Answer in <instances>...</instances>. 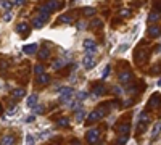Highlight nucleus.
<instances>
[{
  "instance_id": "9",
  "label": "nucleus",
  "mask_w": 161,
  "mask_h": 145,
  "mask_svg": "<svg viewBox=\"0 0 161 145\" xmlns=\"http://www.w3.org/2000/svg\"><path fill=\"white\" fill-rule=\"evenodd\" d=\"M129 129H131V123H121V124H118V127H116V131H118L121 135L129 134Z\"/></svg>"
},
{
  "instance_id": "10",
  "label": "nucleus",
  "mask_w": 161,
  "mask_h": 145,
  "mask_svg": "<svg viewBox=\"0 0 161 145\" xmlns=\"http://www.w3.org/2000/svg\"><path fill=\"white\" fill-rule=\"evenodd\" d=\"M100 118H101V115L98 113V110H94L90 115L87 116V124H94V123H97Z\"/></svg>"
},
{
  "instance_id": "27",
  "label": "nucleus",
  "mask_w": 161,
  "mask_h": 145,
  "mask_svg": "<svg viewBox=\"0 0 161 145\" xmlns=\"http://www.w3.org/2000/svg\"><path fill=\"white\" fill-rule=\"evenodd\" d=\"M34 73H35V76L39 77V76L45 74V70H44V66H42V65H35L34 66Z\"/></svg>"
},
{
  "instance_id": "15",
  "label": "nucleus",
  "mask_w": 161,
  "mask_h": 145,
  "mask_svg": "<svg viewBox=\"0 0 161 145\" xmlns=\"http://www.w3.org/2000/svg\"><path fill=\"white\" fill-rule=\"evenodd\" d=\"M92 92H94V95H103L106 92L105 85L103 84H94L92 85Z\"/></svg>"
},
{
  "instance_id": "13",
  "label": "nucleus",
  "mask_w": 161,
  "mask_h": 145,
  "mask_svg": "<svg viewBox=\"0 0 161 145\" xmlns=\"http://www.w3.org/2000/svg\"><path fill=\"white\" fill-rule=\"evenodd\" d=\"M160 132H161V121H158V123H155L153 129H151V140H156V139H158Z\"/></svg>"
},
{
  "instance_id": "30",
  "label": "nucleus",
  "mask_w": 161,
  "mask_h": 145,
  "mask_svg": "<svg viewBox=\"0 0 161 145\" xmlns=\"http://www.w3.org/2000/svg\"><path fill=\"white\" fill-rule=\"evenodd\" d=\"M110 71H111V65H106L105 70H103V73H101V79H106V77L110 76Z\"/></svg>"
},
{
  "instance_id": "4",
  "label": "nucleus",
  "mask_w": 161,
  "mask_h": 145,
  "mask_svg": "<svg viewBox=\"0 0 161 145\" xmlns=\"http://www.w3.org/2000/svg\"><path fill=\"white\" fill-rule=\"evenodd\" d=\"M95 58H94V55H89V53H86L84 55V58H82V66L86 68V70H92L94 66H95Z\"/></svg>"
},
{
  "instance_id": "5",
  "label": "nucleus",
  "mask_w": 161,
  "mask_h": 145,
  "mask_svg": "<svg viewBox=\"0 0 161 145\" xmlns=\"http://www.w3.org/2000/svg\"><path fill=\"white\" fill-rule=\"evenodd\" d=\"M132 77H134V74H132L129 70H126V71H121L119 73V82H122V84H131L132 82Z\"/></svg>"
},
{
  "instance_id": "39",
  "label": "nucleus",
  "mask_w": 161,
  "mask_h": 145,
  "mask_svg": "<svg viewBox=\"0 0 161 145\" xmlns=\"http://www.w3.org/2000/svg\"><path fill=\"white\" fill-rule=\"evenodd\" d=\"M115 94L119 97V95H122V89H121V85H115Z\"/></svg>"
},
{
  "instance_id": "11",
  "label": "nucleus",
  "mask_w": 161,
  "mask_h": 145,
  "mask_svg": "<svg viewBox=\"0 0 161 145\" xmlns=\"http://www.w3.org/2000/svg\"><path fill=\"white\" fill-rule=\"evenodd\" d=\"M37 100H39V97H37V94H32L27 97V100H26V105L29 106V108H32L34 110L35 106H37Z\"/></svg>"
},
{
  "instance_id": "43",
  "label": "nucleus",
  "mask_w": 161,
  "mask_h": 145,
  "mask_svg": "<svg viewBox=\"0 0 161 145\" xmlns=\"http://www.w3.org/2000/svg\"><path fill=\"white\" fill-rule=\"evenodd\" d=\"M71 145H82V144H80L79 139H73V140H71Z\"/></svg>"
},
{
  "instance_id": "3",
  "label": "nucleus",
  "mask_w": 161,
  "mask_h": 145,
  "mask_svg": "<svg viewBox=\"0 0 161 145\" xmlns=\"http://www.w3.org/2000/svg\"><path fill=\"white\" fill-rule=\"evenodd\" d=\"M82 45H84V49H86V53H89V55H94L97 52V49H98V47H97V42L94 39H90V37H89V39H84Z\"/></svg>"
},
{
  "instance_id": "19",
  "label": "nucleus",
  "mask_w": 161,
  "mask_h": 145,
  "mask_svg": "<svg viewBox=\"0 0 161 145\" xmlns=\"http://www.w3.org/2000/svg\"><path fill=\"white\" fill-rule=\"evenodd\" d=\"M45 5L48 7V10L50 11H55V10H58V8H61L63 3H58V2H55V0H52V2H47Z\"/></svg>"
},
{
  "instance_id": "29",
  "label": "nucleus",
  "mask_w": 161,
  "mask_h": 145,
  "mask_svg": "<svg viewBox=\"0 0 161 145\" xmlns=\"http://www.w3.org/2000/svg\"><path fill=\"white\" fill-rule=\"evenodd\" d=\"M160 20V13H156V11H151L150 15H148V21L153 23V21H158Z\"/></svg>"
},
{
  "instance_id": "38",
  "label": "nucleus",
  "mask_w": 161,
  "mask_h": 145,
  "mask_svg": "<svg viewBox=\"0 0 161 145\" xmlns=\"http://www.w3.org/2000/svg\"><path fill=\"white\" fill-rule=\"evenodd\" d=\"M127 49H129V44L119 45V47H118V52H119V53H122V52H124V50H127Z\"/></svg>"
},
{
  "instance_id": "25",
  "label": "nucleus",
  "mask_w": 161,
  "mask_h": 145,
  "mask_svg": "<svg viewBox=\"0 0 161 145\" xmlns=\"http://www.w3.org/2000/svg\"><path fill=\"white\" fill-rule=\"evenodd\" d=\"M48 55H50V52H48V49H45V47L39 50V60H47Z\"/></svg>"
},
{
  "instance_id": "34",
  "label": "nucleus",
  "mask_w": 161,
  "mask_h": 145,
  "mask_svg": "<svg viewBox=\"0 0 161 145\" xmlns=\"http://www.w3.org/2000/svg\"><path fill=\"white\" fill-rule=\"evenodd\" d=\"M44 111H45V108H44V105H37V106H35V108H34V113H37V115H42Z\"/></svg>"
},
{
  "instance_id": "1",
  "label": "nucleus",
  "mask_w": 161,
  "mask_h": 145,
  "mask_svg": "<svg viewBox=\"0 0 161 145\" xmlns=\"http://www.w3.org/2000/svg\"><path fill=\"white\" fill-rule=\"evenodd\" d=\"M60 94V103H71V98L74 97V89L73 87H61L60 90H56Z\"/></svg>"
},
{
  "instance_id": "6",
  "label": "nucleus",
  "mask_w": 161,
  "mask_h": 145,
  "mask_svg": "<svg viewBox=\"0 0 161 145\" xmlns=\"http://www.w3.org/2000/svg\"><path fill=\"white\" fill-rule=\"evenodd\" d=\"M148 106H150V108H160V106H161V97H160V95H158V94L151 95L150 100H148Z\"/></svg>"
},
{
  "instance_id": "8",
  "label": "nucleus",
  "mask_w": 161,
  "mask_h": 145,
  "mask_svg": "<svg viewBox=\"0 0 161 145\" xmlns=\"http://www.w3.org/2000/svg\"><path fill=\"white\" fill-rule=\"evenodd\" d=\"M148 123H150V118H148V115H147V111H142L140 116H139V127L142 129V127H145ZM142 131H143V129H142Z\"/></svg>"
},
{
  "instance_id": "44",
  "label": "nucleus",
  "mask_w": 161,
  "mask_h": 145,
  "mask_svg": "<svg viewBox=\"0 0 161 145\" xmlns=\"http://www.w3.org/2000/svg\"><path fill=\"white\" fill-rule=\"evenodd\" d=\"M155 11L156 13H161V3H155Z\"/></svg>"
},
{
  "instance_id": "2",
  "label": "nucleus",
  "mask_w": 161,
  "mask_h": 145,
  "mask_svg": "<svg viewBox=\"0 0 161 145\" xmlns=\"http://www.w3.org/2000/svg\"><path fill=\"white\" fill-rule=\"evenodd\" d=\"M98 139H100V129H97V127H92V129L87 131L86 140H87V142H89L90 145H95L97 142H98Z\"/></svg>"
},
{
  "instance_id": "21",
  "label": "nucleus",
  "mask_w": 161,
  "mask_h": 145,
  "mask_svg": "<svg viewBox=\"0 0 161 145\" xmlns=\"http://www.w3.org/2000/svg\"><path fill=\"white\" fill-rule=\"evenodd\" d=\"M66 65V60H63V58H60V60H56L53 65H52V70L53 71H58V70H61L63 66Z\"/></svg>"
},
{
  "instance_id": "18",
  "label": "nucleus",
  "mask_w": 161,
  "mask_h": 145,
  "mask_svg": "<svg viewBox=\"0 0 161 145\" xmlns=\"http://www.w3.org/2000/svg\"><path fill=\"white\" fill-rule=\"evenodd\" d=\"M31 24H32V28H34V29H40V28H44L45 21H42L39 16H35L34 20H32V23H31Z\"/></svg>"
},
{
  "instance_id": "42",
  "label": "nucleus",
  "mask_w": 161,
  "mask_h": 145,
  "mask_svg": "<svg viewBox=\"0 0 161 145\" xmlns=\"http://www.w3.org/2000/svg\"><path fill=\"white\" fill-rule=\"evenodd\" d=\"M3 20H5V21H10V20H11V11H5V16H3Z\"/></svg>"
},
{
  "instance_id": "35",
  "label": "nucleus",
  "mask_w": 161,
  "mask_h": 145,
  "mask_svg": "<svg viewBox=\"0 0 161 145\" xmlns=\"http://www.w3.org/2000/svg\"><path fill=\"white\" fill-rule=\"evenodd\" d=\"M48 135H52V131H50V129H47V131H44V132H40V134H39V139H45V137H48Z\"/></svg>"
},
{
  "instance_id": "31",
  "label": "nucleus",
  "mask_w": 161,
  "mask_h": 145,
  "mask_svg": "<svg viewBox=\"0 0 161 145\" xmlns=\"http://www.w3.org/2000/svg\"><path fill=\"white\" fill-rule=\"evenodd\" d=\"M127 140H129V134H126V135H121L119 139H118V144L119 145H124L127 142Z\"/></svg>"
},
{
  "instance_id": "40",
  "label": "nucleus",
  "mask_w": 161,
  "mask_h": 145,
  "mask_svg": "<svg viewBox=\"0 0 161 145\" xmlns=\"http://www.w3.org/2000/svg\"><path fill=\"white\" fill-rule=\"evenodd\" d=\"M76 28H77V29H79V31H84V29H86V23H84V21H79V23H77V26H76Z\"/></svg>"
},
{
  "instance_id": "22",
  "label": "nucleus",
  "mask_w": 161,
  "mask_h": 145,
  "mask_svg": "<svg viewBox=\"0 0 161 145\" xmlns=\"http://www.w3.org/2000/svg\"><path fill=\"white\" fill-rule=\"evenodd\" d=\"M126 92H127V94H129V95H135L137 92H139V87H137V84H134V82H131V84L127 85Z\"/></svg>"
},
{
  "instance_id": "28",
  "label": "nucleus",
  "mask_w": 161,
  "mask_h": 145,
  "mask_svg": "<svg viewBox=\"0 0 161 145\" xmlns=\"http://www.w3.org/2000/svg\"><path fill=\"white\" fill-rule=\"evenodd\" d=\"M58 21H60V23H65V24H71V23H73V18H71L69 15H61Z\"/></svg>"
},
{
  "instance_id": "7",
  "label": "nucleus",
  "mask_w": 161,
  "mask_h": 145,
  "mask_svg": "<svg viewBox=\"0 0 161 145\" xmlns=\"http://www.w3.org/2000/svg\"><path fill=\"white\" fill-rule=\"evenodd\" d=\"M16 32H18V34H21V35H27V34H29V24H27V23H24V21H23V23H20V24L16 26Z\"/></svg>"
},
{
  "instance_id": "46",
  "label": "nucleus",
  "mask_w": 161,
  "mask_h": 145,
  "mask_svg": "<svg viewBox=\"0 0 161 145\" xmlns=\"http://www.w3.org/2000/svg\"><path fill=\"white\" fill-rule=\"evenodd\" d=\"M160 47H161V44H160Z\"/></svg>"
},
{
  "instance_id": "20",
  "label": "nucleus",
  "mask_w": 161,
  "mask_h": 145,
  "mask_svg": "<svg viewBox=\"0 0 161 145\" xmlns=\"http://www.w3.org/2000/svg\"><path fill=\"white\" fill-rule=\"evenodd\" d=\"M48 82H50V76L47 74V73L37 77V84L39 85H45V84H48Z\"/></svg>"
},
{
  "instance_id": "14",
  "label": "nucleus",
  "mask_w": 161,
  "mask_h": 145,
  "mask_svg": "<svg viewBox=\"0 0 161 145\" xmlns=\"http://www.w3.org/2000/svg\"><path fill=\"white\" fill-rule=\"evenodd\" d=\"M16 142H15V137L13 135H10V134H7V135H3L2 137V140H0V145H15Z\"/></svg>"
},
{
  "instance_id": "36",
  "label": "nucleus",
  "mask_w": 161,
  "mask_h": 145,
  "mask_svg": "<svg viewBox=\"0 0 161 145\" xmlns=\"http://www.w3.org/2000/svg\"><path fill=\"white\" fill-rule=\"evenodd\" d=\"M0 5L3 7V8H11L15 3H13V2H0Z\"/></svg>"
},
{
  "instance_id": "33",
  "label": "nucleus",
  "mask_w": 161,
  "mask_h": 145,
  "mask_svg": "<svg viewBox=\"0 0 161 145\" xmlns=\"http://www.w3.org/2000/svg\"><path fill=\"white\" fill-rule=\"evenodd\" d=\"M26 145H34V135L32 134L26 135Z\"/></svg>"
},
{
  "instance_id": "32",
  "label": "nucleus",
  "mask_w": 161,
  "mask_h": 145,
  "mask_svg": "<svg viewBox=\"0 0 161 145\" xmlns=\"http://www.w3.org/2000/svg\"><path fill=\"white\" fill-rule=\"evenodd\" d=\"M84 15L86 16H94L95 15V8H92V7L90 8H84Z\"/></svg>"
},
{
  "instance_id": "26",
  "label": "nucleus",
  "mask_w": 161,
  "mask_h": 145,
  "mask_svg": "<svg viewBox=\"0 0 161 145\" xmlns=\"http://www.w3.org/2000/svg\"><path fill=\"white\" fill-rule=\"evenodd\" d=\"M56 126H58V127H66V126H69V119H68V118H60V119L56 121Z\"/></svg>"
},
{
  "instance_id": "41",
  "label": "nucleus",
  "mask_w": 161,
  "mask_h": 145,
  "mask_svg": "<svg viewBox=\"0 0 161 145\" xmlns=\"http://www.w3.org/2000/svg\"><path fill=\"white\" fill-rule=\"evenodd\" d=\"M131 15V10H126V8H124V10H121V16H124V18H126V16H129Z\"/></svg>"
},
{
  "instance_id": "45",
  "label": "nucleus",
  "mask_w": 161,
  "mask_h": 145,
  "mask_svg": "<svg viewBox=\"0 0 161 145\" xmlns=\"http://www.w3.org/2000/svg\"><path fill=\"white\" fill-rule=\"evenodd\" d=\"M34 119H35V116H34V115H31L29 118L26 119V123H32V121H34Z\"/></svg>"
},
{
  "instance_id": "12",
  "label": "nucleus",
  "mask_w": 161,
  "mask_h": 145,
  "mask_svg": "<svg viewBox=\"0 0 161 145\" xmlns=\"http://www.w3.org/2000/svg\"><path fill=\"white\" fill-rule=\"evenodd\" d=\"M23 52H24L26 55H34L35 52H37V44H27L23 47Z\"/></svg>"
},
{
  "instance_id": "17",
  "label": "nucleus",
  "mask_w": 161,
  "mask_h": 145,
  "mask_svg": "<svg viewBox=\"0 0 161 145\" xmlns=\"http://www.w3.org/2000/svg\"><path fill=\"white\" fill-rule=\"evenodd\" d=\"M24 94H26V90L23 89V87H18V89H13V90H11V95H13L15 98H23V97H24Z\"/></svg>"
},
{
  "instance_id": "16",
  "label": "nucleus",
  "mask_w": 161,
  "mask_h": 145,
  "mask_svg": "<svg viewBox=\"0 0 161 145\" xmlns=\"http://www.w3.org/2000/svg\"><path fill=\"white\" fill-rule=\"evenodd\" d=\"M148 35H150V37H160L161 35L160 26H150V28H148Z\"/></svg>"
},
{
  "instance_id": "37",
  "label": "nucleus",
  "mask_w": 161,
  "mask_h": 145,
  "mask_svg": "<svg viewBox=\"0 0 161 145\" xmlns=\"http://www.w3.org/2000/svg\"><path fill=\"white\" fill-rule=\"evenodd\" d=\"M90 24L94 26V28H100V26L103 24V23H101V20H94V21L90 23Z\"/></svg>"
},
{
  "instance_id": "23",
  "label": "nucleus",
  "mask_w": 161,
  "mask_h": 145,
  "mask_svg": "<svg viewBox=\"0 0 161 145\" xmlns=\"http://www.w3.org/2000/svg\"><path fill=\"white\" fill-rule=\"evenodd\" d=\"M84 118H86V111H84V108H79V110L76 111V121H77V123H82Z\"/></svg>"
},
{
  "instance_id": "24",
  "label": "nucleus",
  "mask_w": 161,
  "mask_h": 145,
  "mask_svg": "<svg viewBox=\"0 0 161 145\" xmlns=\"http://www.w3.org/2000/svg\"><path fill=\"white\" fill-rule=\"evenodd\" d=\"M87 97H89V94H87L86 90H79V92L76 94V100H77V102H79V103H80V102H82V100H86Z\"/></svg>"
}]
</instances>
